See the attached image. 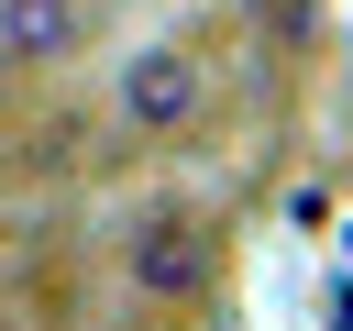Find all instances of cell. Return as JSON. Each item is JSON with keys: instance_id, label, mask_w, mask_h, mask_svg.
Instances as JSON below:
<instances>
[{"instance_id": "cell-1", "label": "cell", "mask_w": 353, "mask_h": 331, "mask_svg": "<svg viewBox=\"0 0 353 331\" xmlns=\"http://www.w3.org/2000/svg\"><path fill=\"white\" fill-rule=\"evenodd\" d=\"M110 121H121V143H188V132L210 121V55L176 44V33L132 44V55L110 66Z\"/></svg>"}, {"instance_id": "cell-4", "label": "cell", "mask_w": 353, "mask_h": 331, "mask_svg": "<svg viewBox=\"0 0 353 331\" xmlns=\"http://www.w3.org/2000/svg\"><path fill=\"white\" fill-rule=\"evenodd\" d=\"M132 331H188V320L176 309H132Z\"/></svg>"}, {"instance_id": "cell-2", "label": "cell", "mask_w": 353, "mask_h": 331, "mask_svg": "<svg viewBox=\"0 0 353 331\" xmlns=\"http://www.w3.org/2000/svg\"><path fill=\"white\" fill-rule=\"evenodd\" d=\"M110 254H121L132 309H199V298H210V265H221V243H210V221H199L188 199H143Z\"/></svg>"}, {"instance_id": "cell-5", "label": "cell", "mask_w": 353, "mask_h": 331, "mask_svg": "<svg viewBox=\"0 0 353 331\" xmlns=\"http://www.w3.org/2000/svg\"><path fill=\"white\" fill-rule=\"evenodd\" d=\"M0 331H22V320H0Z\"/></svg>"}, {"instance_id": "cell-3", "label": "cell", "mask_w": 353, "mask_h": 331, "mask_svg": "<svg viewBox=\"0 0 353 331\" xmlns=\"http://www.w3.org/2000/svg\"><path fill=\"white\" fill-rule=\"evenodd\" d=\"M77 22H88V0H0V66H44V55H66Z\"/></svg>"}]
</instances>
